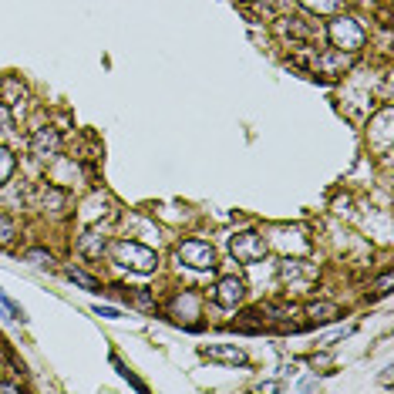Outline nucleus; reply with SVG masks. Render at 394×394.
<instances>
[{
	"label": "nucleus",
	"mask_w": 394,
	"mask_h": 394,
	"mask_svg": "<svg viewBox=\"0 0 394 394\" xmlns=\"http://www.w3.org/2000/svg\"><path fill=\"white\" fill-rule=\"evenodd\" d=\"M331 41L341 48V51H357L361 44H364V27L357 24L354 17H337V21H331Z\"/></svg>",
	"instance_id": "nucleus-2"
},
{
	"label": "nucleus",
	"mask_w": 394,
	"mask_h": 394,
	"mask_svg": "<svg viewBox=\"0 0 394 394\" xmlns=\"http://www.w3.org/2000/svg\"><path fill=\"white\" fill-rule=\"evenodd\" d=\"M176 256L192 270H213L216 267V250L203 240H186L182 246L176 250Z\"/></svg>",
	"instance_id": "nucleus-3"
},
{
	"label": "nucleus",
	"mask_w": 394,
	"mask_h": 394,
	"mask_svg": "<svg viewBox=\"0 0 394 394\" xmlns=\"http://www.w3.org/2000/svg\"><path fill=\"white\" fill-rule=\"evenodd\" d=\"M115 260H118V267H128V270H139V273H152L159 267V256L155 250L149 246H142V243H115Z\"/></svg>",
	"instance_id": "nucleus-1"
},
{
	"label": "nucleus",
	"mask_w": 394,
	"mask_h": 394,
	"mask_svg": "<svg viewBox=\"0 0 394 394\" xmlns=\"http://www.w3.org/2000/svg\"><path fill=\"white\" fill-rule=\"evenodd\" d=\"M317 267L314 263H304V260H283L280 263V277L283 280H304V277H314Z\"/></svg>",
	"instance_id": "nucleus-8"
},
{
	"label": "nucleus",
	"mask_w": 394,
	"mask_h": 394,
	"mask_svg": "<svg viewBox=\"0 0 394 394\" xmlns=\"http://www.w3.org/2000/svg\"><path fill=\"white\" fill-rule=\"evenodd\" d=\"M31 152L38 155V159H54V155L61 152V135H58V128H41L38 135L31 139Z\"/></svg>",
	"instance_id": "nucleus-5"
},
{
	"label": "nucleus",
	"mask_w": 394,
	"mask_h": 394,
	"mask_svg": "<svg viewBox=\"0 0 394 394\" xmlns=\"http://www.w3.org/2000/svg\"><path fill=\"white\" fill-rule=\"evenodd\" d=\"M304 7H310V11H317V14H331L334 7H337V0H300Z\"/></svg>",
	"instance_id": "nucleus-13"
},
{
	"label": "nucleus",
	"mask_w": 394,
	"mask_h": 394,
	"mask_svg": "<svg viewBox=\"0 0 394 394\" xmlns=\"http://www.w3.org/2000/svg\"><path fill=\"white\" fill-rule=\"evenodd\" d=\"M203 354L209 357V361H226V364H243V361H246L243 347H236V344H206Z\"/></svg>",
	"instance_id": "nucleus-7"
},
{
	"label": "nucleus",
	"mask_w": 394,
	"mask_h": 394,
	"mask_svg": "<svg viewBox=\"0 0 394 394\" xmlns=\"http://www.w3.org/2000/svg\"><path fill=\"white\" fill-rule=\"evenodd\" d=\"M78 246H81V253H85V256H102L105 246H108V240H105V236H98V233H85Z\"/></svg>",
	"instance_id": "nucleus-9"
},
{
	"label": "nucleus",
	"mask_w": 394,
	"mask_h": 394,
	"mask_svg": "<svg viewBox=\"0 0 394 394\" xmlns=\"http://www.w3.org/2000/svg\"><path fill=\"white\" fill-rule=\"evenodd\" d=\"M388 287H391V273H384V277H381V280H378V290H388Z\"/></svg>",
	"instance_id": "nucleus-18"
},
{
	"label": "nucleus",
	"mask_w": 394,
	"mask_h": 394,
	"mask_svg": "<svg viewBox=\"0 0 394 394\" xmlns=\"http://www.w3.org/2000/svg\"><path fill=\"white\" fill-rule=\"evenodd\" d=\"M337 314H341V310L334 304H310L307 307V317L314 320V324H327V320H334Z\"/></svg>",
	"instance_id": "nucleus-10"
},
{
	"label": "nucleus",
	"mask_w": 394,
	"mask_h": 394,
	"mask_svg": "<svg viewBox=\"0 0 394 394\" xmlns=\"http://www.w3.org/2000/svg\"><path fill=\"white\" fill-rule=\"evenodd\" d=\"M14 128V122H11V112H7V105L0 102V135H7Z\"/></svg>",
	"instance_id": "nucleus-16"
},
{
	"label": "nucleus",
	"mask_w": 394,
	"mask_h": 394,
	"mask_svg": "<svg viewBox=\"0 0 394 394\" xmlns=\"http://www.w3.org/2000/svg\"><path fill=\"white\" fill-rule=\"evenodd\" d=\"M11 240H14V223L0 213V246H7Z\"/></svg>",
	"instance_id": "nucleus-14"
},
{
	"label": "nucleus",
	"mask_w": 394,
	"mask_h": 394,
	"mask_svg": "<svg viewBox=\"0 0 394 394\" xmlns=\"http://www.w3.org/2000/svg\"><path fill=\"white\" fill-rule=\"evenodd\" d=\"M0 293H4V290H0Z\"/></svg>",
	"instance_id": "nucleus-19"
},
{
	"label": "nucleus",
	"mask_w": 394,
	"mask_h": 394,
	"mask_svg": "<svg viewBox=\"0 0 394 394\" xmlns=\"http://www.w3.org/2000/svg\"><path fill=\"white\" fill-rule=\"evenodd\" d=\"M95 314H98V317H108V320L122 317V310H118V307H102V304H95Z\"/></svg>",
	"instance_id": "nucleus-17"
},
{
	"label": "nucleus",
	"mask_w": 394,
	"mask_h": 394,
	"mask_svg": "<svg viewBox=\"0 0 394 394\" xmlns=\"http://www.w3.org/2000/svg\"><path fill=\"white\" fill-rule=\"evenodd\" d=\"M68 280L78 283V287H85V290H91V293L102 290V283L95 280V277H88V273H81V270H68Z\"/></svg>",
	"instance_id": "nucleus-11"
},
{
	"label": "nucleus",
	"mask_w": 394,
	"mask_h": 394,
	"mask_svg": "<svg viewBox=\"0 0 394 394\" xmlns=\"http://www.w3.org/2000/svg\"><path fill=\"white\" fill-rule=\"evenodd\" d=\"M229 250H233V256L240 263H256V260L267 256V243H263L260 233H236L233 243H229Z\"/></svg>",
	"instance_id": "nucleus-4"
},
{
	"label": "nucleus",
	"mask_w": 394,
	"mask_h": 394,
	"mask_svg": "<svg viewBox=\"0 0 394 394\" xmlns=\"http://www.w3.org/2000/svg\"><path fill=\"white\" fill-rule=\"evenodd\" d=\"M246 297V283L240 277H223L216 283V304L219 307H236Z\"/></svg>",
	"instance_id": "nucleus-6"
},
{
	"label": "nucleus",
	"mask_w": 394,
	"mask_h": 394,
	"mask_svg": "<svg viewBox=\"0 0 394 394\" xmlns=\"http://www.w3.org/2000/svg\"><path fill=\"white\" fill-rule=\"evenodd\" d=\"M27 260H31V263H38V267H51V263H54V256L44 253V250H31V253H27Z\"/></svg>",
	"instance_id": "nucleus-15"
},
{
	"label": "nucleus",
	"mask_w": 394,
	"mask_h": 394,
	"mask_svg": "<svg viewBox=\"0 0 394 394\" xmlns=\"http://www.w3.org/2000/svg\"><path fill=\"white\" fill-rule=\"evenodd\" d=\"M14 166H17V162H14L11 149H4V145H0V186H4V182L14 176Z\"/></svg>",
	"instance_id": "nucleus-12"
}]
</instances>
